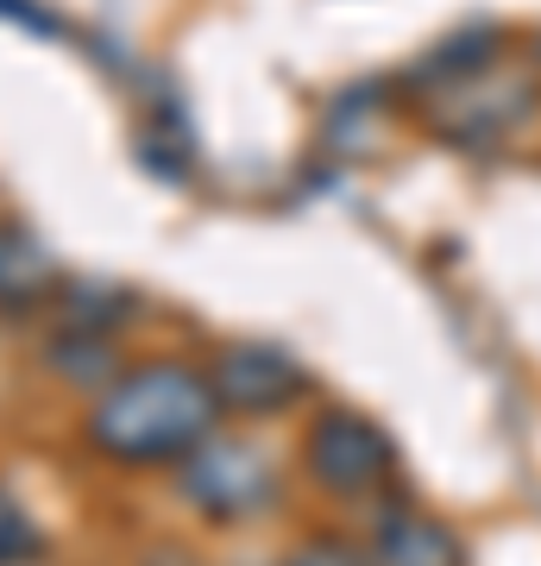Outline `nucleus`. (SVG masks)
I'll return each mask as SVG.
<instances>
[{"mask_svg":"<svg viewBox=\"0 0 541 566\" xmlns=\"http://www.w3.org/2000/svg\"><path fill=\"white\" fill-rule=\"evenodd\" d=\"M201 422H208V390L164 365V371H139L126 378L107 403L95 409V447L121 453V460H170L183 447H196Z\"/></svg>","mask_w":541,"mask_h":566,"instance_id":"1","label":"nucleus"},{"mask_svg":"<svg viewBox=\"0 0 541 566\" xmlns=\"http://www.w3.org/2000/svg\"><path fill=\"white\" fill-rule=\"evenodd\" d=\"M25 560H39V535H32V523L20 510L0 497V566H25Z\"/></svg>","mask_w":541,"mask_h":566,"instance_id":"2","label":"nucleus"}]
</instances>
